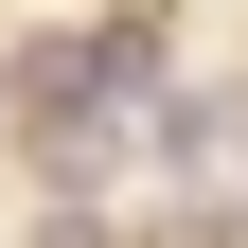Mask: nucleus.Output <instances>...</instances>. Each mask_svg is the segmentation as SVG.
Here are the masks:
<instances>
[{
	"label": "nucleus",
	"instance_id": "1",
	"mask_svg": "<svg viewBox=\"0 0 248 248\" xmlns=\"http://www.w3.org/2000/svg\"><path fill=\"white\" fill-rule=\"evenodd\" d=\"M36 248H107V231H89V213H53V231H36Z\"/></svg>",
	"mask_w": 248,
	"mask_h": 248
}]
</instances>
